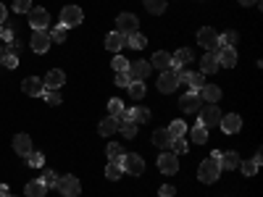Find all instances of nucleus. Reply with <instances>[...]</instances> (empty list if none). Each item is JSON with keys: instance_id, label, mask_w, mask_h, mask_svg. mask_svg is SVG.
<instances>
[{"instance_id": "nucleus-20", "label": "nucleus", "mask_w": 263, "mask_h": 197, "mask_svg": "<svg viewBox=\"0 0 263 197\" xmlns=\"http://www.w3.org/2000/svg\"><path fill=\"white\" fill-rule=\"evenodd\" d=\"M124 45H126V34L121 32H111L105 37V50H111V53H121Z\"/></svg>"}, {"instance_id": "nucleus-37", "label": "nucleus", "mask_w": 263, "mask_h": 197, "mask_svg": "<svg viewBox=\"0 0 263 197\" xmlns=\"http://www.w3.org/2000/svg\"><path fill=\"white\" fill-rule=\"evenodd\" d=\"M27 166H32V168H42V166H45V155H42V152H37V150H32L29 155H27Z\"/></svg>"}, {"instance_id": "nucleus-6", "label": "nucleus", "mask_w": 263, "mask_h": 197, "mask_svg": "<svg viewBox=\"0 0 263 197\" xmlns=\"http://www.w3.org/2000/svg\"><path fill=\"white\" fill-rule=\"evenodd\" d=\"M213 53L218 58V66H224V69H234L237 66V50L232 45H218Z\"/></svg>"}, {"instance_id": "nucleus-56", "label": "nucleus", "mask_w": 263, "mask_h": 197, "mask_svg": "<svg viewBox=\"0 0 263 197\" xmlns=\"http://www.w3.org/2000/svg\"><path fill=\"white\" fill-rule=\"evenodd\" d=\"M3 58H6V48L0 45V63H3Z\"/></svg>"}, {"instance_id": "nucleus-48", "label": "nucleus", "mask_w": 263, "mask_h": 197, "mask_svg": "<svg viewBox=\"0 0 263 197\" xmlns=\"http://www.w3.org/2000/svg\"><path fill=\"white\" fill-rule=\"evenodd\" d=\"M158 194H161V197H174V194H177V187H174V184H163Z\"/></svg>"}, {"instance_id": "nucleus-44", "label": "nucleus", "mask_w": 263, "mask_h": 197, "mask_svg": "<svg viewBox=\"0 0 263 197\" xmlns=\"http://www.w3.org/2000/svg\"><path fill=\"white\" fill-rule=\"evenodd\" d=\"M42 97L48 100V105H61V92L58 90H45V92H42Z\"/></svg>"}, {"instance_id": "nucleus-15", "label": "nucleus", "mask_w": 263, "mask_h": 197, "mask_svg": "<svg viewBox=\"0 0 263 197\" xmlns=\"http://www.w3.org/2000/svg\"><path fill=\"white\" fill-rule=\"evenodd\" d=\"M218 126H221V131H224V134H237V131L242 129V119H239L237 113H227V116H221Z\"/></svg>"}, {"instance_id": "nucleus-33", "label": "nucleus", "mask_w": 263, "mask_h": 197, "mask_svg": "<svg viewBox=\"0 0 263 197\" xmlns=\"http://www.w3.org/2000/svg\"><path fill=\"white\" fill-rule=\"evenodd\" d=\"M119 129H121V134H124L126 140H135V137H137V124H135V121H126V119H124V121H119Z\"/></svg>"}, {"instance_id": "nucleus-39", "label": "nucleus", "mask_w": 263, "mask_h": 197, "mask_svg": "<svg viewBox=\"0 0 263 197\" xmlns=\"http://www.w3.org/2000/svg\"><path fill=\"white\" fill-rule=\"evenodd\" d=\"M126 111V108L121 105V100H108V116H114V119H121V113Z\"/></svg>"}, {"instance_id": "nucleus-36", "label": "nucleus", "mask_w": 263, "mask_h": 197, "mask_svg": "<svg viewBox=\"0 0 263 197\" xmlns=\"http://www.w3.org/2000/svg\"><path fill=\"white\" fill-rule=\"evenodd\" d=\"M121 173H124L121 163H108V166H105V179L116 182V179H121Z\"/></svg>"}, {"instance_id": "nucleus-58", "label": "nucleus", "mask_w": 263, "mask_h": 197, "mask_svg": "<svg viewBox=\"0 0 263 197\" xmlns=\"http://www.w3.org/2000/svg\"><path fill=\"white\" fill-rule=\"evenodd\" d=\"M8 197H13V194H8Z\"/></svg>"}, {"instance_id": "nucleus-40", "label": "nucleus", "mask_w": 263, "mask_h": 197, "mask_svg": "<svg viewBox=\"0 0 263 197\" xmlns=\"http://www.w3.org/2000/svg\"><path fill=\"white\" fill-rule=\"evenodd\" d=\"M42 184H45L48 189H50V187L55 189V187H58V173L50 171V168H45V173H42Z\"/></svg>"}, {"instance_id": "nucleus-38", "label": "nucleus", "mask_w": 263, "mask_h": 197, "mask_svg": "<svg viewBox=\"0 0 263 197\" xmlns=\"http://www.w3.org/2000/svg\"><path fill=\"white\" fill-rule=\"evenodd\" d=\"M145 8H147L150 13L161 16V13L166 11V0H145Z\"/></svg>"}, {"instance_id": "nucleus-29", "label": "nucleus", "mask_w": 263, "mask_h": 197, "mask_svg": "<svg viewBox=\"0 0 263 197\" xmlns=\"http://www.w3.org/2000/svg\"><path fill=\"white\" fill-rule=\"evenodd\" d=\"M105 155H108V163H119L124 158V147L119 142H111V145L105 147Z\"/></svg>"}, {"instance_id": "nucleus-27", "label": "nucleus", "mask_w": 263, "mask_h": 197, "mask_svg": "<svg viewBox=\"0 0 263 197\" xmlns=\"http://www.w3.org/2000/svg\"><path fill=\"white\" fill-rule=\"evenodd\" d=\"M150 66H156V69H161V71H168V69H171V53L158 50L156 55H153V63H150Z\"/></svg>"}, {"instance_id": "nucleus-7", "label": "nucleus", "mask_w": 263, "mask_h": 197, "mask_svg": "<svg viewBox=\"0 0 263 197\" xmlns=\"http://www.w3.org/2000/svg\"><path fill=\"white\" fill-rule=\"evenodd\" d=\"M179 71L177 69H168V71H161V79H158V90L161 92H174L179 87Z\"/></svg>"}, {"instance_id": "nucleus-11", "label": "nucleus", "mask_w": 263, "mask_h": 197, "mask_svg": "<svg viewBox=\"0 0 263 197\" xmlns=\"http://www.w3.org/2000/svg\"><path fill=\"white\" fill-rule=\"evenodd\" d=\"M158 168H161V173H166V176H174V173L179 171V158L174 155V152H161Z\"/></svg>"}, {"instance_id": "nucleus-46", "label": "nucleus", "mask_w": 263, "mask_h": 197, "mask_svg": "<svg viewBox=\"0 0 263 197\" xmlns=\"http://www.w3.org/2000/svg\"><path fill=\"white\" fill-rule=\"evenodd\" d=\"M50 40H53V42H58V45H61V42H66V27H63V24H58V27L50 32Z\"/></svg>"}, {"instance_id": "nucleus-41", "label": "nucleus", "mask_w": 263, "mask_h": 197, "mask_svg": "<svg viewBox=\"0 0 263 197\" xmlns=\"http://www.w3.org/2000/svg\"><path fill=\"white\" fill-rule=\"evenodd\" d=\"M237 32L234 29H229V32H224V34H218V45H232L234 48V42H237Z\"/></svg>"}, {"instance_id": "nucleus-47", "label": "nucleus", "mask_w": 263, "mask_h": 197, "mask_svg": "<svg viewBox=\"0 0 263 197\" xmlns=\"http://www.w3.org/2000/svg\"><path fill=\"white\" fill-rule=\"evenodd\" d=\"M239 168H242V173H245V176H255V173H258V163H255V161L239 163Z\"/></svg>"}, {"instance_id": "nucleus-50", "label": "nucleus", "mask_w": 263, "mask_h": 197, "mask_svg": "<svg viewBox=\"0 0 263 197\" xmlns=\"http://www.w3.org/2000/svg\"><path fill=\"white\" fill-rule=\"evenodd\" d=\"M114 82H116V84H119V87H129V82H132V79H129V74H126V71H124V74H119V76H116V79H114Z\"/></svg>"}, {"instance_id": "nucleus-3", "label": "nucleus", "mask_w": 263, "mask_h": 197, "mask_svg": "<svg viewBox=\"0 0 263 197\" xmlns=\"http://www.w3.org/2000/svg\"><path fill=\"white\" fill-rule=\"evenodd\" d=\"M63 197H79V192H82V184H79V179L77 176H71V173H66V176H61L58 179V187H55Z\"/></svg>"}, {"instance_id": "nucleus-53", "label": "nucleus", "mask_w": 263, "mask_h": 197, "mask_svg": "<svg viewBox=\"0 0 263 197\" xmlns=\"http://www.w3.org/2000/svg\"><path fill=\"white\" fill-rule=\"evenodd\" d=\"M260 0H239V6H258Z\"/></svg>"}, {"instance_id": "nucleus-34", "label": "nucleus", "mask_w": 263, "mask_h": 197, "mask_svg": "<svg viewBox=\"0 0 263 197\" xmlns=\"http://www.w3.org/2000/svg\"><path fill=\"white\" fill-rule=\"evenodd\" d=\"M166 131L171 134V140H177V137H184V134H187V124H184V121H171V126H168Z\"/></svg>"}, {"instance_id": "nucleus-26", "label": "nucleus", "mask_w": 263, "mask_h": 197, "mask_svg": "<svg viewBox=\"0 0 263 197\" xmlns=\"http://www.w3.org/2000/svg\"><path fill=\"white\" fill-rule=\"evenodd\" d=\"M190 61H192V53H190L187 48H182V50H177V53L171 55V69H177V71H179L182 66L190 63Z\"/></svg>"}, {"instance_id": "nucleus-55", "label": "nucleus", "mask_w": 263, "mask_h": 197, "mask_svg": "<svg viewBox=\"0 0 263 197\" xmlns=\"http://www.w3.org/2000/svg\"><path fill=\"white\" fill-rule=\"evenodd\" d=\"M0 197H8V187L6 184H0Z\"/></svg>"}, {"instance_id": "nucleus-51", "label": "nucleus", "mask_w": 263, "mask_h": 197, "mask_svg": "<svg viewBox=\"0 0 263 197\" xmlns=\"http://www.w3.org/2000/svg\"><path fill=\"white\" fill-rule=\"evenodd\" d=\"M0 40H6V42H13V40H16V34H13L11 29H3V34H0Z\"/></svg>"}, {"instance_id": "nucleus-14", "label": "nucleus", "mask_w": 263, "mask_h": 197, "mask_svg": "<svg viewBox=\"0 0 263 197\" xmlns=\"http://www.w3.org/2000/svg\"><path fill=\"white\" fill-rule=\"evenodd\" d=\"M197 42H200L205 50H216L218 48V32L211 29V27H203L200 32H197Z\"/></svg>"}, {"instance_id": "nucleus-8", "label": "nucleus", "mask_w": 263, "mask_h": 197, "mask_svg": "<svg viewBox=\"0 0 263 197\" xmlns=\"http://www.w3.org/2000/svg\"><path fill=\"white\" fill-rule=\"evenodd\" d=\"M179 82H184V84L190 87V92H200L203 87H205L203 74H197V71H182V69H179Z\"/></svg>"}, {"instance_id": "nucleus-45", "label": "nucleus", "mask_w": 263, "mask_h": 197, "mask_svg": "<svg viewBox=\"0 0 263 197\" xmlns=\"http://www.w3.org/2000/svg\"><path fill=\"white\" fill-rule=\"evenodd\" d=\"M114 69H116V74H124V71L129 69V58H124V55L119 53V58H114Z\"/></svg>"}, {"instance_id": "nucleus-52", "label": "nucleus", "mask_w": 263, "mask_h": 197, "mask_svg": "<svg viewBox=\"0 0 263 197\" xmlns=\"http://www.w3.org/2000/svg\"><path fill=\"white\" fill-rule=\"evenodd\" d=\"M6 13H8V8H6L3 3H0V24H3V21H6Z\"/></svg>"}, {"instance_id": "nucleus-22", "label": "nucleus", "mask_w": 263, "mask_h": 197, "mask_svg": "<svg viewBox=\"0 0 263 197\" xmlns=\"http://www.w3.org/2000/svg\"><path fill=\"white\" fill-rule=\"evenodd\" d=\"M98 131L103 137H111V134H116L119 131V119H114V116H105L100 124H98Z\"/></svg>"}, {"instance_id": "nucleus-19", "label": "nucleus", "mask_w": 263, "mask_h": 197, "mask_svg": "<svg viewBox=\"0 0 263 197\" xmlns=\"http://www.w3.org/2000/svg\"><path fill=\"white\" fill-rule=\"evenodd\" d=\"M63 82H66V74H63L61 69H53V71H48V76L42 79V84H45V90H61V87H63Z\"/></svg>"}, {"instance_id": "nucleus-10", "label": "nucleus", "mask_w": 263, "mask_h": 197, "mask_svg": "<svg viewBox=\"0 0 263 197\" xmlns=\"http://www.w3.org/2000/svg\"><path fill=\"white\" fill-rule=\"evenodd\" d=\"M137 27H140V21H137L135 13H121V16H116V32L132 34V32H137Z\"/></svg>"}, {"instance_id": "nucleus-13", "label": "nucleus", "mask_w": 263, "mask_h": 197, "mask_svg": "<svg viewBox=\"0 0 263 197\" xmlns=\"http://www.w3.org/2000/svg\"><path fill=\"white\" fill-rule=\"evenodd\" d=\"M200 105H203L200 92H184L182 100H179V108L184 113H197V111H200Z\"/></svg>"}, {"instance_id": "nucleus-42", "label": "nucleus", "mask_w": 263, "mask_h": 197, "mask_svg": "<svg viewBox=\"0 0 263 197\" xmlns=\"http://www.w3.org/2000/svg\"><path fill=\"white\" fill-rule=\"evenodd\" d=\"M171 147H174V155H184L190 145H187L184 137H177V140H171Z\"/></svg>"}, {"instance_id": "nucleus-18", "label": "nucleus", "mask_w": 263, "mask_h": 197, "mask_svg": "<svg viewBox=\"0 0 263 197\" xmlns=\"http://www.w3.org/2000/svg\"><path fill=\"white\" fill-rule=\"evenodd\" d=\"M218 121H221V111H218V105H208V108H203V113H200V124H203L205 129L216 126Z\"/></svg>"}, {"instance_id": "nucleus-4", "label": "nucleus", "mask_w": 263, "mask_h": 197, "mask_svg": "<svg viewBox=\"0 0 263 197\" xmlns=\"http://www.w3.org/2000/svg\"><path fill=\"white\" fill-rule=\"evenodd\" d=\"M150 71H153V66L147 61H129V69H126L132 82H145L150 76Z\"/></svg>"}, {"instance_id": "nucleus-31", "label": "nucleus", "mask_w": 263, "mask_h": 197, "mask_svg": "<svg viewBox=\"0 0 263 197\" xmlns=\"http://www.w3.org/2000/svg\"><path fill=\"white\" fill-rule=\"evenodd\" d=\"M129 97L132 100H142L145 97V92H147V87H145V82H129Z\"/></svg>"}, {"instance_id": "nucleus-35", "label": "nucleus", "mask_w": 263, "mask_h": 197, "mask_svg": "<svg viewBox=\"0 0 263 197\" xmlns=\"http://www.w3.org/2000/svg\"><path fill=\"white\" fill-rule=\"evenodd\" d=\"M190 137H192V142H203V145H205V142H208V129H205L203 124H197V126L190 131Z\"/></svg>"}, {"instance_id": "nucleus-54", "label": "nucleus", "mask_w": 263, "mask_h": 197, "mask_svg": "<svg viewBox=\"0 0 263 197\" xmlns=\"http://www.w3.org/2000/svg\"><path fill=\"white\" fill-rule=\"evenodd\" d=\"M211 158L218 163V161H221V150H213V152H211Z\"/></svg>"}, {"instance_id": "nucleus-17", "label": "nucleus", "mask_w": 263, "mask_h": 197, "mask_svg": "<svg viewBox=\"0 0 263 197\" xmlns=\"http://www.w3.org/2000/svg\"><path fill=\"white\" fill-rule=\"evenodd\" d=\"M13 150H16V155L27 158L29 152H32V137L24 134V131H21V134H16V137H13Z\"/></svg>"}, {"instance_id": "nucleus-1", "label": "nucleus", "mask_w": 263, "mask_h": 197, "mask_svg": "<svg viewBox=\"0 0 263 197\" xmlns=\"http://www.w3.org/2000/svg\"><path fill=\"white\" fill-rule=\"evenodd\" d=\"M218 173H221V166H218L213 158H208V161L200 163V168H197V179H200L203 184H213L218 179Z\"/></svg>"}, {"instance_id": "nucleus-43", "label": "nucleus", "mask_w": 263, "mask_h": 197, "mask_svg": "<svg viewBox=\"0 0 263 197\" xmlns=\"http://www.w3.org/2000/svg\"><path fill=\"white\" fill-rule=\"evenodd\" d=\"M13 11L16 13H29L32 11V0H13Z\"/></svg>"}, {"instance_id": "nucleus-30", "label": "nucleus", "mask_w": 263, "mask_h": 197, "mask_svg": "<svg viewBox=\"0 0 263 197\" xmlns=\"http://www.w3.org/2000/svg\"><path fill=\"white\" fill-rule=\"evenodd\" d=\"M129 119L135 121V124H147L150 121V111H147V108H142V105H137V108H132V111H129Z\"/></svg>"}, {"instance_id": "nucleus-9", "label": "nucleus", "mask_w": 263, "mask_h": 197, "mask_svg": "<svg viewBox=\"0 0 263 197\" xmlns=\"http://www.w3.org/2000/svg\"><path fill=\"white\" fill-rule=\"evenodd\" d=\"M48 24H50V13L45 8H34L32 6V11H29V27L37 32V29H48Z\"/></svg>"}, {"instance_id": "nucleus-49", "label": "nucleus", "mask_w": 263, "mask_h": 197, "mask_svg": "<svg viewBox=\"0 0 263 197\" xmlns=\"http://www.w3.org/2000/svg\"><path fill=\"white\" fill-rule=\"evenodd\" d=\"M3 66H8V69H16V66H18V58H16V55H11V53H6Z\"/></svg>"}, {"instance_id": "nucleus-12", "label": "nucleus", "mask_w": 263, "mask_h": 197, "mask_svg": "<svg viewBox=\"0 0 263 197\" xmlns=\"http://www.w3.org/2000/svg\"><path fill=\"white\" fill-rule=\"evenodd\" d=\"M50 32H45V29H37L34 34H32V40H29V45H32V50L34 53H48V48H50Z\"/></svg>"}, {"instance_id": "nucleus-23", "label": "nucleus", "mask_w": 263, "mask_h": 197, "mask_svg": "<svg viewBox=\"0 0 263 197\" xmlns=\"http://www.w3.org/2000/svg\"><path fill=\"white\" fill-rule=\"evenodd\" d=\"M200 100H208L211 105H216L218 100H221V87H216V84H205L203 90H200Z\"/></svg>"}, {"instance_id": "nucleus-16", "label": "nucleus", "mask_w": 263, "mask_h": 197, "mask_svg": "<svg viewBox=\"0 0 263 197\" xmlns=\"http://www.w3.org/2000/svg\"><path fill=\"white\" fill-rule=\"evenodd\" d=\"M21 90H24V95H29V97H42L45 84H42V79H37V76H29V79H24Z\"/></svg>"}, {"instance_id": "nucleus-25", "label": "nucleus", "mask_w": 263, "mask_h": 197, "mask_svg": "<svg viewBox=\"0 0 263 197\" xmlns=\"http://www.w3.org/2000/svg\"><path fill=\"white\" fill-rule=\"evenodd\" d=\"M153 145L161 147V150H168L171 147V134L166 129H156V131H153Z\"/></svg>"}, {"instance_id": "nucleus-57", "label": "nucleus", "mask_w": 263, "mask_h": 197, "mask_svg": "<svg viewBox=\"0 0 263 197\" xmlns=\"http://www.w3.org/2000/svg\"><path fill=\"white\" fill-rule=\"evenodd\" d=\"M0 34H3V24H0Z\"/></svg>"}, {"instance_id": "nucleus-24", "label": "nucleus", "mask_w": 263, "mask_h": 197, "mask_svg": "<svg viewBox=\"0 0 263 197\" xmlns=\"http://www.w3.org/2000/svg\"><path fill=\"white\" fill-rule=\"evenodd\" d=\"M239 163H242V161H239V155H237L234 150H229V152H221V161H218V166H221V168H227V171H232V168H239Z\"/></svg>"}, {"instance_id": "nucleus-2", "label": "nucleus", "mask_w": 263, "mask_h": 197, "mask_svg": "<svg viewBox=\"0 0 263 197\" xmlns=\"http://www.w3.org/2000/svg\"><path fill=\"white\" fill-rule=\"evenodd\" d=\"M124 173H132V176H140V173L145 171V161L140 155H135V152H124V158L119 161Z\"/></svg>"}, {"instance_id": "nucleus-28", "label": "nucleus", "mask_w": 263, "mask_h": 197, "mask_svg": "<svg viewBox=\"0 0 263 197\" xmlns=\"http://www.w3.org/2000/svg\"><path fill=\"white\" fill-rule=\"evenodd\" d=\"M45 192H48V187L42 184V179L27 182V197H45Z\"/></svg>"}, {"instance_id": "nucleus-32", "label": "nucleus", "mask_w": 263, "mask_h": 197, "mask_svg": "<svg viewBox=\"0 0 263 197\" xmlns=\"http://www.w3.org/2000/svg\"><path fill=\"white\" fill-rule=\"evenodd\" d=\"M126 45L135 48V50H142V48L147 45V40H145L140 32H132V34H126Z\"/></svg>"}, {"instance_id": "nucleus-21", "label": "nucleus", "mask_w": 263, "mask_h": 197, "mask_svg": "<svg viewBox=\"0 0 263 197\" xmlns=\"http://www.w3.org/2000/svg\"><path fill=\"white\" fill-rule=\"evenodd\" d=\"M221 66H218V58H216V53L213 50H205V55L200 58V71L203 74H216Z\"/></svg>"}, {"instance_id": "nucleus-5", "label": "nucleus", "mask_w": 263, "mask_h": 197, "mask_svg": "<svg viewBox=\"0 0 263 197\" xmlns=\"http://www.w3.org/2000/svg\"><path fill=\"white\" fill-rule=\"evenodd\" d=\"M82 18H84V13H82L79 6H66V8L61 11V24H63L66 29H69V27H79Z\"/></svg>"}]
</instances>
